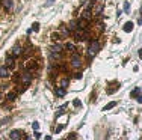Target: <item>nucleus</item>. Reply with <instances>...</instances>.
Here are the masks:
<instances>
[{
	"label": "nucleus",
	"mask_w": 142,
	"mask_h": 140,
	"mask_svg": "<svg viewBox=\"0 0 142 140\" xmlns=\"http://www.w3.org/2000/svg\"><path fill=\"white\" fill-rule=\"evenodd\" d=\"M98 50H100V42L98 41H92L89 44V48H88V56L89 57H94V56L98 53Z\"/></svg>",
	"instance_id": "1"
},
{
	"label": "nucleus",
	"mask_w": 142,
	"mask_h": 140,
	"mask_svg": "<svg viewBox=\"0 0 142 140\" xmlns=\"http://www.w3.org/2000/svg\"><path fill=\"white\" fill-rule=\"evenodd\" d=\"M74 35H76L77 41H85V39H86V30L85 29H77Z\"/></svg>",
	"instance_id": "2"
},
{
	"label": "nucleus",
	"mask_w": 142,
	"mask_h": 140,
	"mask_svg": "<svg viewBox=\"0 0 142 140\" xmlns=\"http://www.w3.org/2000/svg\"><path fill=\"white\" fill-rule=\"evenodd\" d=\"M71 66L73 68H80L82 66V60H80V57H79V56H73L71 57Z\"/></svg>",
	"instance_id": "3"
},
{
	"label": "nucleus",
	"mask_w": 142,
	"mask_h": 140,
	"mask_svg": "<svg viewBox=\"0 0 142 140\" xmlns=\"http://www.w3.org/2000/svg\"><path fill=\"white\" fill-rule=\"evenodd\" d=\"M21 80H23V85H29L30 80H32V77H30V72H24L21 77Z\"/></svg>",
	"instance_id": "4"
},
{
	"label": "nucleus",
	"mask_w": 142,
	"mask_h": 140,
	"mask_svg": "<svg viewBox=\"0 0 142 140\" xmlns=\"http://www.w3.org/2000/svg\"><path fill=\"white\" fill-rule=\"evenodd\" d=\"M9 139H12V140L17 139V140H18V139H21V133H20V131H15V130L11 131V133H9Z\"/></svg>",
	"instance_id": "5"
},
{
	"label": "nucleus",
	"mask_w": 142,
	"mask_h": 140,
	"mask_svg": "<svg viewBox=\"0 0 142 140\" xmlns=\"http://www.w3.org/2000/svg\"><path fill=\"white\" fill-rule=\"evenodd\" d=\"M65 93H67V89L65 87H62V86H59L58 89H56V95H58V97H65Z\"/></svg>",
	"instance_id": "6"
},
{
	"label": "nucleus",
	"mask_w": 142,
	"mask_h": 140,
	"mask_svg": "<svg viewBox=\"0 0 142 140\" xmlns=\"http://www.w3.org/2000/svg\"><path fill=\"white\" fill-rule=\"evenodd\" d=\"M52 53H62V45L61 44H54V45H52Z\"/></svg>",
	"instance_id": "7"
},
{
	"label": "nucleus",
	"mask_w": 142,
	"mask_h": 140,
	"mask_svg": "<svg viewBox=\"0 0 142 140\" xmlns=\"http://www.w3.org/2000/svg\"><path fill=\"white\" fill-rule=\"evenodd\" d=\"M122 29H124V32H132L133 30V23H132V21H128V23H126V24H124V27H122Z\"/></svg>",
	"instance_id": "8"
},
{
	"label": "nucleus",
	"mask_w": 142,
	"mask_h": 140,
	"mask_svg": "<svg viewBox=\"0 0 142 140\" xmlns=\"http://www.w3.org/2000/svg\"><path fill=\"white\" fill-rule=\"evenodd\" d=\"M9 75V69L8 68H0V77L5 78V77H8Z\"/></svg>",
	"instance_id": "9"
},
{
	"label": "nucleus",
	"mask_w": 142,
	"mask_h": 140,
	"mask_svg": "<svg viewBox=\"0 0 142 140\" xmlns=\"http://www.w3.org/2000/svg\"><path fill=\"white\" fill-rule=\"evenodd\" d=\"M21 51H23L21 47H14V48H12V56H20Z\"/></svg>",
	"instance_id": "10"
},
{
	"label": "nucleus",
	"mask_w": 142,
	"mask_h": 140,
	"mask_svg": "<svg viewBox=\"0 0 142 140\" xmlns=\"http://www.w3.org/2000/svg\"><path fill=\"white\" fill-rule=\"evenodd\" d=\"M3 6L6 9H12V0H3Z\"/></svg>",
	"instance_id": "11"
},
{
	"label": "nucleus",
	"mask_w": 142,
	"mask_h": 140,
	"mask_svg": "<svg viewBox=\"0 0 142 140\" xmlns=\"http://www.w3.org/2000/svg\"><path fill=\"white\" fill-rule=\"evenodd\" d=\"M115 105H116V103H115V101H112V103H109L107 105H104V107H103V110H104V111H107V110L113 109V107H115Z\"/></svg>",
	"instance_id": "12"
},
{
	"label": "nucleus",
	"mask_w": 142,
	"mask_h": 140,
	"mask_svg": "<svg viewBox=\"0 0 142 140\" xmlns=\"http://www.w3.org/2000/svg\"><path fill=\"white\" fill-rule=\"evenodd\" d=\"M101 11H103V6H101V5H97V6H95V9H94V14H95V15H100Z\"/></svg>",
	"instance_id": "13"
},
{
	"label": "nucleus",
	"mask_w": 142,
	"mask_h": 140,
	"mask_svg": "<svg viewBox=\"0 0 142 140\" xmlns=\"http://www.w3.org/2000/svg\"><path fill=\"white\" fill-rule=\"evenodd\" d=\"M82 17H83V20H86V21H88V20L91 18V11H89V9H86V11L83 12V15H82Z\"/></svg>",
	"instance_id": "14"
},
{
	"label": "nucleus",
	"mask_w": 142,
	"mask_h": 140,
	"mask_svg": "<svg viewBox=\"0 0 142 140\" xmlns=\"http://www.w3.org/2000/svg\"><path fill=\"white\" fill-rule=\"evenodd\" d=\"M79 29H86V20H80L79 21Z\"/></svg>",
	"instance_id": "15"
},
{
	"label": "nucleus",
	"mask_w": 142,
	"mask_h": 140,
	"mask_svg": "<svg viewBox=\"0 0 142 140\" xmlns=\"http://www.w3.org/2000/svg\"><path fill=\"white\" fill-rule=\"evenodd\" d=\"M6 65H8V68H14V59L9 57V59L6 60Z\"/></svg>",
	"instance_id": "16"
},
{
	"label": "nucleus",
	"mask_w": 142,
	"mask_h": 140,
	"mask_svg": "<svg viewBox=\"0 0 142 140\" xmlns=\"http://www.w3.org/2000/svg\"><path fill=\"white\" fill-rule=\"evenodd\" d=\"M138 95H141V87L133 89V92H132V97H138Z\"/></svg>",
	"instance_id": "17"
},
{
	"label": "nucleus",
	"mask_w": 142,
	"mask_h": 140,
	"mask_svg": "<svg viewBox=\"0 0 142 140\" xmlns=\"http://www.w3.org/2000/svg\"><path fill=\"white\" fill-rule=\"evenodd\" d=\"M65 47H67V50H68V51H74V44H71V42H68V44H67V45H65Z\"/></svg>",
	"instance_id": "18"
},
{
	"label": "nucleus",
	"mask_w": 142,
	"mask_h": 140,
	"mask_svg": "<svg viewBox=\"0 0 142 140\" xmlns=\"http://www.w3.org/2000/svg\"><path fill=\"white\" fill-rule=\"evenodd\" d=\"M50 57H52V59H59L61 53H50Z\"/></svg>",
	"instance_id": "19"
},
{
	"label": "nucleus",
	"mask_w": 142,
	"mask_h": 140,
	"mask_svg": "<svg viewBox=\"0 0 142 140\" xmlns=\"http://www.w3.org/2000/svg\"><path fill=\"white\" fill-rule=\"evenodd\" d=\"M61 32L64 33L65 36H68V35H70V30H68V29H65V27H61Z\"/></svg>",
	"instance_id": "20"
},
{
	"label": "nucleus",
	"mask_w": 142,
	"mask_h": 140,
	"mask_svg": "<svg viewBox=\"0 0 142 140\" xmlns=\"http://www.w3.org/2000/svg\"><path fill=\"white\" fill-rule=\"evenodd\" d=\"M38 29H39V24H38V23H33V24H32V32H36Z\"/></svg>",
	"instance_id": "21"
},
{
	"label": "nucleus",
	"mask_w": 142,
	"mask_h": 140,
	"mask_svg": "<svg viewBox=\"0 0 142 140\" xmlns=\"http://www.w3.org/2000/svg\"><path fill=\"white\" fill-rule=\"evenodd\" d=\"M124 11H126V14L130 11V5H128V2H126V3H124Z\"/></svg>",
	"instance_id": "22"
},
{
	"label": "nucleus",
	"mask_w": 142,
	"mask_h": 140,
	"mask_svg": "<svg viewBox=\"0 0 142 140\" xmlns=\"http://www.w3.org/2000/svg\"><path fill=\"white\" fill-rule=\"evenodd\" d=\"M73 104H74L76 107H82V103L79 101V99H74V101H73Z\"/></svg>",
	"instance_id": "23"
},
{
	"label": "nucleus",
	"mask_w": 142,
	"mask_h": 140,
	"mask_svg": "<svg viewBox=\"0 0 142 140\" xmlns=\"http://www.w3.org/2000/svg\"><path fill=\"white\" fill-rule=\"evenodd\" d=\"M8 99H11V101H12V99H15V92H11V93L8 95Z\"/></svg>",
	"instance_id": "24"
},
{
	"label": "nucleus",
	"mask_w": 142,
	"mask_h": 140,
	"mask_svg": "<svg viewBox=\"0 0 142 140\" xmlns=\"http://www.w3.org/2000/svg\"><path fill=\"white\" fill-rule=\"evenodd\" d=\"M76 27H77V23L76 21H71L70 23V29H76Z\"/></svg>",
	"instance_id": "25"
},
{
	"label": "nucleus",
	"mask_w": 142,
	"mask_h": 140,
	"mask_svg": "<svg viewBox=\"0 0 142 140\" xmlns=\"http://www.w3.org/2000/svg\"><path fill=\"white\" fill-rule=\"evenodd\" d=\"M52 39H53V41H58V39H59V35H58V33H53V35H52Z\"/></svg>",
	"instance_id": "26"
},
{
	"label": "nucleus",
	"mask_w": 142,
	"mask_h": 140,
	"mask_svg": "<svg viewBox=\"0 0 142 140\" xmlns=\"http://www.w3.org/2000/svg\"><path fill=\"white\" fill-rule=\"evenodd\" d=\"M32 128H33V130H38V128H39V124H38V122H33V124H32Z\"/></svg>",
	"instance_id": "27"
},
{
	"label": "nucleus",
	"mask_w": 142,
	"mask_h": 140,
	"mask_svg": "<svg viewBox=\"0 0 142 140\" xmlns=\"http://www.w3.org/2000/svg\"><path fill=\"white\" fill-rule=\"evenodd\" d=\"M61 86L67 89V86H68V80H64V81H62V83H61Z\"/></svg>",
	"instance_id": "28"
},
{
	"label": "nucleus",
	"mask_w": 142,
	"mask_h": 140,
	"mask_svg": "<svg viewBox=\"0 0 142 140\" xmlns=\"http://www.w3.org/2000/svg\"><path fill=\"white\" fill-rule=\"evenodd\" d=\"M62 128H64V127H62V125H59V127H56V134H59V133L62 131Z\"/></svg>",
	"instance_id": "29"
},
{
	"label": "nucleus",
	"mask_w": 142,
	"mask_h": 140,
	"mask_svg": "<svg viewBox=\"0 0 142 140\" xmlns=\"http://www.w3.org/2000/svg\"><path fill=\"white\" fill-rule=\"evenodd\" d=\"M74 77H76V78H79V80H80V78H82V74H80V72H77V74H76Z\"/></svg>",
	"instance_id": "30"
},
{
	"label": "nucleus",
	"mask_w": 142,
	"mask_h": 140,
	"mask_svg": "<svg viewBox=\"0 0 142 140\" xmlns=\"http://www.w3.org/2000/svg\"><path fill=\"white\" fill-rule=\"evenodd\" d=\"M35 137H36V139H39V137H41V134H39L36 130H35Z\"/></svg>",
	"instance_id": "31"
}]
</instances>
